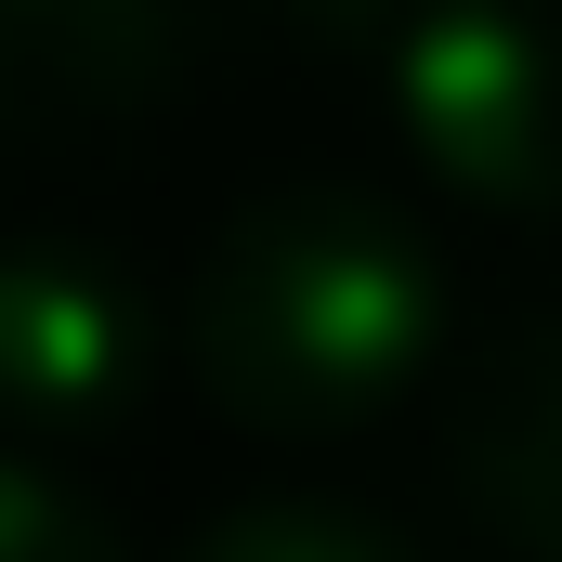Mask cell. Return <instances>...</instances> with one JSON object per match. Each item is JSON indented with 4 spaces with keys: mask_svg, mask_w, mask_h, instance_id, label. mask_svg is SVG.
I'll return each mask as SVG.
<instances>
[{
    "mask_svg": "<svg viewBox=\"0 0 562 562\" xmlns=\"http://www.w3.org/2000/svg\"><path fill=\"white\" fill-rule=\"evenodd\" d=\"M431 353H445V276L353 183H288L262 210H236L183 288L196 393L288 445L393 406Z\"/></svg>",
    "mask_w": 562,
    "mask_h": 562,
    "instance_id": "cell-1",
    "label": "cell"
},
{
    "mask_svg": "<svg viewBox=\"0 0 562 562\" xmlns=\"http://www.w3.org/2000/svg\"><path fill=\"white\" fill-rule=\"evenodd\" d=\"M380 66L431 183L471 210H562V0H419Z\"/></svg>",
    "mask_w": 562,
    "mask_h": 562,
    "instance_id": "cell-2",
    "label": "cell"
},
{
    "mask_svg": "<svg viewBox=\"0 0 562 562\" xmlns=\"http://www.w3.org/2000/svg\"><path fill=\"white\" fill-rule=\"evenodd\" d=\"M223 40V0H0V157L144 132Z\"/></svg>",
    "mask_w": 562,
    "mask_h": 562,
    "instance_id": "cell-3",
    "label": "cell"
},
{
    "mask_svg": "<svg viewBox=\"0 0 562 562\" xmlns=\"http://www.w3.org/2000/svg\"><path fill=\"white\" fill-rule=\"evenodd\" d=\"M144 380H157V288L79 236H13L0 249V419L79 445L132 419Z\"/></svg>",
    "mask_w": 562,
    "mask_h": 562,
    "instance_id": "cell-4",
    "label": "cell"
},
{
    "mask_svg": "<svg viewBox=\"0 0 562 562\" xmlns=\"http://www.w3.org/2000/svg\"><path fill=\"white\" fill-rule=\"evenodd\" d=\"M458 497L510 562H562V327L510 340L458 406Z\"/></svg>",
    "mask_w": 562,
    "mask_h": 562,
    "instance_id": "cell-5",
    "label": "cell"
},
{
    "mask_svg": "<svg viewBox=\"0 0 562 562\" xmlns=\"http://www.w3.org/2000/svg\"><path fill=\"white\" fill-rule=\"evenodd\" d=\"M183 562H419L393 524H367V510H327V497H262V510H236V524H210Z\"/></svg>",
    "mask_w": 562,
    "mask_h": 562,
    "instance_id": "cell-6",
    "label": "cell"
},
{
    "mask_svg": "<svg viewBox=\"0 0 562 562\" xmlns=\"http://www.w3.org/2000/svg\"><path fill=\"white\" fill-rule=\"evenodd\" d=\"M0 562H119V550H105V524H92L53 471L0 458Z\"/></svg>",
    "mask_w": 562,
    "mask_h": 562,
    "instance_id": "cell-7",
    "label": "cell"
}]
</instances>
